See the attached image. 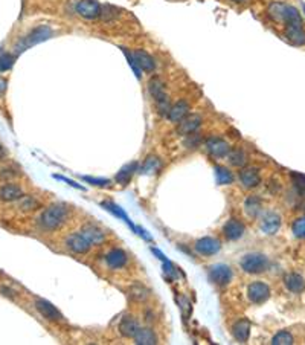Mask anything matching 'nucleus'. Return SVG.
<instances>
[{"instance_id": "ea45409f", "label": "nucleus", "mask_w": 305, "mask_h": 345, "mask_svg": "<svg viewBox=\"0 0 305 345\" xmlns=\"http://www.w3.org/2000/svg\"><path fill=\"white\" fill-rule=\"evenodd\" d=\"M122 52H124V55L127 57L128 60V64H130V67L133 69V72H134V75H136V78L137 80H140V69H139V66L136 64V61H134V57H133V52H130L127 48H121Z\"/></svg>"}, {"instance_id": "aec40b11", "label": "nucleus", "mask_w": 305, "mask_h": 345, "mask_svg": "<svg viewBox=\"0 0 305 345\" xmlns=\"http://www.w3.org/2000/svg\"><path fill=\"white\" fill-rule=\"evenodd\" d=\"M284 284L292 293H302L305 290V278L301 274L290 272L284 277Z\"/></svg>"}, {"instance_id": "412c9836", "label": "nucleus", "mask_w": 305, "mask_h": 345, "mask_svg": "<svg viewBox=\"0 0 305 345\" xmlns=\"http://www.w3.org/2000/svg\"><path fill=\"white\" fill-rule=\"evenodd\" d=\"M23 189L18 185L14 183H6L0 188V200L3 202H15L23 197Z\"/></svg>"}, {"instance_id": "7c9ffc66", "label": "nucleus", "mask_w": 305, "mask_h": 345, "mask_svg": "<svg viewBox=\"0 0 305 345\" xmlns=\"http://www.w3.org/2000/svg\"><path fill=\"white\" fill-rule=\"evenodd\" d=\"M228 159H229V164L232 167H237V168H243L247 164V155L246 151L241 150V148H235V150H231L228 153Z\"/></svg>"}, {"instance_id": "f3484780", "label": "nucleus", "mask_w": 305, "mask_h": 345, "mask_svg": "<svg viewBox=\"0 0 305 345\" xmlns=\"http://www.w3.org/2000/svg\"><path fill=\"white\" fill-rule=\"evenodd\" d=\"M127 261H128L127 254H125L122 249H118V247L109 251L107 255H106V263H107V266H109L110 269H113V271L122 269V267L127 264Z\"/></svg>"}, {"instance_id": "dca6fc26", "label": "nucleus", "mask_w": 305, "mask_h": 345, "mask_svg": "<svg viewBox=\"0 0 305 345\" xmlns=\"http://www.w3.org/2000/svg\"><path fill=\"white\" fill-rule=\"evenodd\" d=\"M246 232V226L243 225V222H240L238 219H231L226 222V225L223 226V234L228 240L231 241H235V240H240Z\"/></svg>"}, {"instance_id": "37998d69", "label": "nucleus", "mask_w": 305, "mask_h": 345, "mask_svg": "<svg viewBox=\"0 0 305 345\" xmlns=\"http://www.w3.org/2000/svg\"><path fill=\"white\" fill-rule=\"evenodd\" d=\"M200 136L197 135V133H191V135H188L186 136V139H185V145L188 147V148H195V147H198V144H200Z\"/></svg>"}, {"instance_id": "9b49d317", "label": "nucleus", "mask_w": 305, "mask_h": 345, "mask_svg": "<svg viewBox=\"0 0 305 345\" xmlns=\"http://www.w3.org/2000/svg\"><path fill=\"white\" fill-rule=\"evenodd\" d=\"M66 246L73 252V254H78V255H83V254H87L90 251V243L87 241V238L81 234V232H73L70 235H67L66 238Z\"/></svg>"}, {"instance_id": "f704fd0d", "label": "nucleus", "mask_w": 305, "mask_h": 345, "mask_svg": "<svg viewBox=\"0 0 305 345\" xmlns=\"http://www.w3.org/2000/svg\"><path fill=\"white\" fill-rule=\"evenodd\" d=\"M284 9H286V3H282V2H272L269 5L267 12H269L270 18H273L275 22H282Z\"/></svg>"}, {"instance_id": "f257e3e1", "label": "nucleus", "mask_w": 305, "mask_h": 345, "mask_svg": "<svg viewBox=\"0 0 305 345\" xmlns=\"http://www.w3.org/2000/svg\"><path fill=\"white\" fill-rule=\"evenodd\" d=\"M69 208L64 203H54L48 206L38 217V225L45 231H55L61 228L69 219Z\"/></svg>"}, {"instance_id": "5701e85b", "label": "nucleus", "mask_w": 305, "mask_h": 345, "mask_svg": "<svg viewBox=\"0 0 305 345\" xmlns=\"http://www.w3.org/2000/svg\"><path fill=\"white\" fill-rule=\"evenodd\" d=\"M232 335L235 338V341L238 342H247L249 336H250V321L249 319H238L234 327H232Z\"/></svg>"}, {"instance_id": "3c124183", "label": "nucleus", "mask_w": 305, "mask_h": 345, "mask_svg": "<svg viewBox=\"0 0 305 345\" xmlns=\"http://www.w3.org/2000/svg\"><path fill=\"white\" fill-rule=\"evenodd\" d=\"M234 2H237V3H243V2H246V0H234Z\"/></svg>"}, {"instance_id": "2eb2a0df", "label": "nucleus", "mask_w": 305, "mask_h": 345, "mask_svg": "<svg viewBox=\"0 0 305 345\" xmlns=\"http://www.w3.org/2000/svg\"><path fill=\"white\" fill-rule=\"evenodd\" d=\"M240 182L246 189H252L256 188L261 183V174L256 167H243L241 171L238 174Z\"/></svg>"}, {"instance_id": "4c0bfd02", "label": "nucleus", "mask_w": 305, "mask_h": 345, "mask_svg": "<svg viewBox=\"0 0 305 345\" xmlns=\"http://www.w3.org/2000/svg\"><path fill=\"white\" fill-rule=\"evenodd\" d=\"M292 231L296 238H305V217L296 219L292 225Z\"/></svg>"}, {"instance_id": "423d86ee", "label": "nucleus", "mask_w": 305, "mask_h": 345, "mask_svg": "<svg viewBox=\"0 0 305 345\" xmlns=\"http://www.w3.org/2000/svg\"><path fill=\"white\" fill-rule=\"evenodd\" d=\"M205 148H206V151H208L212 158H215V159L226 158L228 153L231 151V145H229V142L225 141V139H221V138H215V136L206 139V142H205Z\"/></svg>"}, {"instance_id": "72a5a7b5", "label": "nucleus", "mask_w": 305, "mask_h": 345, "mask_svg": "<svg viewBox=\"0 0 305 345\" xmlns=\"http://www.w3.org/2000/svg\"><path fill=\"white\" fill-rule=\"evenodd\" d=\"M42 206V203L35 199V197H31V196H23L20 200H18V209L23 211V213H31V211H35Z\"/></svg>"}, {"instance_id": "a878e982", "label": "nucleus", "mask_w": 305, "mask_h": 345, "mask_svg": "<svg viewBox=\"0 0 305 345\" xmlns=\"http://www.w3.org/2000/svg\"><path fill=\"white\" fill-rule=\"evenodd\" d=\"M244 211L249 217L256 219L262 211V200L258 196H249L244 200Z\"/></svg>"}, {"instance_id": "f8f14e48", "label": "nucleus", "mask_w": 305, "mask_h": 345, "mask_svg": "<svg viewBox=\"0 0 305 345\" xmlns=\"http://www.w3.org/2000/svg\"><path fill=\"white\" fill-rule=\"evenodd\" d=\"M220 249H221V243L218 238H214V237H203L195 243L197 254H200L203 257L215 255L217 252H220Z\"/></svg>"}, {"instance_id": "1a4fd4ad", "label": "nucleus", "mask_w": 305, "mask_h": 345, "mask_svg": "<svg viewBox=\"0 0 305 345\" xmlns=\"http://www.w3.org/2000/svg\"><path fill=\"white\" fill-rule=\"evenodd\" d=\"M35 309L48 321H52V322H61L63 321V315L60 313V310L52 302H49L48 299H43V298L37 299L35 301Z\"/></svg>"}, {"instance_id": "c85d7f7f", "label": "nucleus", "mask_w": 305, "mask_h": 345, "mask_svg": "<svg viewBox=\"0 0 305 345\" xmlns=\"http://www.w3.org/2000/svg\"><path fill=\"white\" fill-rule=\"evenodd\" d=\"M160 167H162L160 159H159L157 156H154V155H150V156L144 161V164L140 165V168H139L137 171L140 172V174L150 176V174H154L156 171H159Z\"/></svg>"}, {"instance_id": "bb28decb", "label": "nucleus", "mask_w": 305, "mask_h": 345, "mask_svg": "<svg viewBox=\"0 0 305 345\" xmlns=\"http://www.w3.org/2000/svg\"><path fill=\"white\" fill-rule=\"evenodd\" d=\"M139 330L137 321L131 315H125L119 322V333L124 338H133Z\"/></svg>"}, {"instance_id": "39448f33", "label": "nucleus", "mask_w": 305, "mask_h": 345, "mask_svg": "<svg viewBox=\"0 0 305 345\" xmlns=\"http://www.w3.org/2000/svg\"><path fill=\"white\" fill-rule=\"evenodd\" d=\"M208 277H209V281L223 288V286H228L234 277V272L231 269V266L228 264H223V263H218V264H214L209 267V272H208Z\"/></svg>"}, {"instance_id": "473e14b6", "label": "nucleus", "mask_w": 305, "mask_h": 345, "mask_svg": "<svg viewBox=\"0 0 305 345\" xmlns=\"http://www.w3.org/2000/svg\"><path fill=\"white\" fill-rule=\"evenodd\" d=\"M128 295H130L131 299H134L137 302H144V301L148 299L150 290L145 288V286H142V284H133L131 288L128 289Z\"/></svg>"}, {"instance_id": "cd10ccee", "label": "nucleus", "mask_w": 305, "mask_h": 345, "mask_svg": "<svg viewBox=\"0 0 305 345\" xmlns=\"http://www.w3.org/2000/svg\"><path fill=\"white\" fill-rule=\"evenodd\" d=\"M137 170H139V164H137L136 161H133V162H130V164H125L121 170L116 172L115 180H116L118 183H121V185H127V183L131 180L133 174L137 171Z\"/></svg>"}, {"instance_id": "de8ad7c7", "label": "nucleus", "mask_w": 305, "mask_h": 345, "mask_svg": "<svg viewBox=\"0 0 305 345\" xmlns=\"http://www.w3.org/2000/svg\"><path fill=\"white\" fill-rule=\"evenodd\" d=\"M6 87H8V81L0 76V97L6 92Z\"/></svg>"}, {"instance_id": "603ef678", "label": "nucleus", "mask_w": 305, "mask_h": 345, "mask_svg": "<svg viewBox=\"0 0 305 345\" xmlns=\"http://www.w3.org/2000/svg\"><path fill=\"white\" fill-rule=\"evenodd\" d=\"M302 9H304V14H305V3H302Z\"/></svg>"}, {"instance_id": "a18cd8bd", "label": "nucleus", "mask_w": 305, "mask_h": 345, "mask_svg": "<svg viewBox=\"0 0 305 345\" xmlns=\"http://www.w3.org/2000/svg\"><path fill=\"white\" fill-rule=\"evenodd\" d=\"M17 176H18V172L14 171L12 168H3V170H0V179H3V180L14 179V177H17Z\"/></svg>"}, {"instance_id": "4be33fe9", "label": "nucleus", "mask_w": 305, "mask_h": 345, "mask_svg": "<svg viewBox=\"0 0 305 345\" xmlns=\"http://www.w3.org/2000/svg\"><path fill=\"white\" fill-rule=\"evenodd\" d=\"M134 344L137 345H156L157 344V336L154 333L153 329L150 327H139V330L136 332V335L133 336Z\"/></svg>"}, {"instance_id": "393cba45", "label": "nucleus", "mask_w": 305, "mask_h": 345, "mask_svg": "<svg viewBox=\"0 0 305 345\" xmlns=\"http://www.w3.org/2000/svg\"><path fill=\"white\" fill-rule=\"evenodd\" d=\"M101 206H103L106 211H109L110 214H113L115 217H118V219L124 220V222H125V223H127L131 229H133V232H136V226H134V223L130 220V217L127 216V213L122 209L119 205H116L115 202H103V203H101Z\"/></svg>"}, {"instance_id": "49530a36", "label": "nucleus", "mask_w": 305, "mask_h": 345, "mask_svg": "<svg viewBox=\"0 0 305 345\" xmlns=\"http://www.w3.org/2000/svg\"><path fill=\"white\" fill-rule=\"evenodd\" d=\"M136 232H137L142 238H145V240H151V235H150V234H148L145 229H142V228H137V226H136Z\"/></svg>"}, {"instance_id": "9d476101", "label": "nucleus", "mask_w": 305, "mask_h": 345, "mask_svg": "<svg viewBox=\"0 0 305 345\" xmlns=\"http://www.w3.org/2000/svg\"><path fill=\"white\" fill-rule=\"evenodd\" d=\"M281 223H282L281 216L273 211H269V213L262 214V217L259 220V229L266 235H275L281 228Z\"/></svg>"}, {"instance_id": "6ab92c4d", "label": "nucleus", "mask_w": 305, "mask_h": 345, "mask_svg": "<svg viewBox=\"0 0 305 345\" xmlns=\"http://www.w3.org/2000/svg\"><path fill=\"white\" fill-rule=\"evenodd\" d=\"M284 35L295 46H304L305 45V31L302 26L287 25L286 31H284Z\"/></svg>"}, {"instance_id": "ddd939ff", "label": "nucleus", "mask_w": 305, "mask_h": 345, "mask_svg": "<svg viewBox=\"0 0 305 345\" xmlns=\"http://www.w3.org/2000/svg\"><path fill=\"white\" fill-rule=\"evenodd\" d=\"M86 238H87V241L90 243V244H93V246H98V244H101V243H104V240H106V231L103 229L101 226H98L96 223H86L81 231H79Z\"/></svg>"}, {"instance_id": "6e6552de", "label": "nucleus", "mask_w": 305, "mask_h": 345, "mask_svg": "<svg viewBox=\"0 0 305 345\" xmlns=\"http://www.w3.org/2000/svg\"><path fill=\"white\" fill-rule=\"evenodd\" d=\"M76 12L86 20H96L101 15V5L96 0H79L76 3Z\"/></svg>"}, {"instance_id": "c03bdc74", "label": "nucleus", "mask_w": 305, "mask_h": 345, "mask_svg": "<svg viewBox=\"0 0 305 345\" xmlns=\"http://www.w3.org/2000/svg\"><path fill=\"white\" fill-rule=\"evenodd\" d=\"M54 177H55V179H58V180H63V182H66L67 185L73 186L75 189H81V191H86V186H83V185L76 183V182H75V180H72V179H67V177H64V176H60V174H54Z\"/></svg>"}, {"instance_id": "a211bd4d", "label": "nucleus", "mask_w": 305, "mask_h": 345, "mask_svg": "<svg viewBox=\"0 0 305 345\" xmlns=\"http://www.w3.org/2000/svg\"><path fill=\"white\" fill-rule=\"evenodd\" d=\"M133 57H134V61H136V64L139 66L140 70H144V72H153L156 69V61H154V58L151 57L148 52H145L142 49H136L133 52Z\"/></svg>"}, {"instance_id": "4468645a", "label": "nucleus", "mask_w": 305, "mask_h": 345, "mask_svg": "<svg viewBox=\"0 0 305 345\" xmlns=\"http://www.w3.org/2000/svg\"><path fill=\"white\" fill-rule=\"evenodd\" d=\"M203 119L201 116L197 115V113H191V115H186L183 118L180 122H177V133L182 135V136H188L191 133H195L200 125H201Z\"/></svg>"}, {"instance_id": "09e8293b", "label": "nucleus", "mask_w": 305, "mask_h": 345, "mask_svg": "<svg viewBox=\"0 0 305 345\" xmlns=\"http://www.w3.org/2000/svg\"><path fill=\"white\" fill-rule=\"evenodd\" d=\"M0 290H2V292H3V295H5V296H11V298H12V296H14V295H12V290H11V289L0 288Z\"/></svg>"}, {"instance_id": "7ed1b4c3", "label": "nucleus", "mask_w": 305, "mask_h": 345, "mask_svg": "<svg viewBox=\"0 0 305 345\" xmlns=\"http://www.w3.org/2000/svg\"><path fill=\"white\" fill-rule=\"evenodd\" d=\"M240 266L246 274L258 275V274H262L269 269L270 261H269L267 255H264L261 252H250V254H246L241 258Z\"/></svg>"}, {"instance_id": "f03ea898", "label": "nucleus", "mask_w": 305, "mask_h": 345, "mask_svg": "<svg viewBox=\"0 0 305 345\" xmlns=\"http://www.w3.org/2000/svg\"><path fill=\"white\" fill-rule=\"evenodd\" d=\"M148 92L156 103L159 115L168 116V112L171 109V103H170V97L165 92V83L159 76H153L148 81Z\"/></svg>"}, {"instance_id": "20e7f679", "label": "nucleus", "mask_w": 305, "mask_h": 345, "mask_svg": "<svg viewBox=\"0 0 305 345\" xmlns=\"http://www.w3.org/2000/svg\"><path fill=\"white\" fill-rule=\"evenodd\" d=\"M52 29L49 28V26H38V28H35V29H32L26 37H23L18 43H17V46H15V51L17 52H23L25 49H28V48H31V46H35V45H38V43H42V42H46V40H49L51 37H52Z\"/></svg>"}, {"instance_id": "0eeeda50", "label": "nucleus", "mask_w": 305, "mask_h": 345, "mask_svg": "<svg viewBox=\"0 0 305 345\" xmlns=\"http://www.w3.org/2000/svg\"><path fill=\"white\" fill-rule=\"evenodd\" d=\"M247 298L253 304H262L270 298V288L262 281H255L247 288Z\"/></svg>"}, {"instance_id": "8fccbe9b", "label": "nucleus", "mask_w": 305, "mask_h": 345, "mask_svg": "<svg viewBox=\"0 0 305 345\" xmlns=\"http://www.w3.org/2000/svg\"><path fill=\"white\" fill-rule=\"evenodd\" d=\"M5 158V150H3V147H2V144H0V161Z\"/></svg>"}, {"instance_id": "a19ab883", "label": "nucleus", "mask_w": 305, "mask_h": 345, "mask_svg": "<svg viewBox=\"0 0 305 345\" xmlns=\"http://www.w3.org/2000/svg\"><path fill=\"white\" fill-rule=\"evenodd\" d=\"M14 61H15V58H14V55H11V54L0 55V72L9 70L12 67V64H14Z\"/></svg>"}, {"instance_id": "79ce46f5", "label": "nucleus", "mask_w": 305, "mask_h": 345, "mask_svg": "<svg viewBox=\"0 0 305 345\" xmlns=\"http://www.w3.org/2000/svg\"><path fill=\"white\" fill-rule=\"evenodd\" d=\"M83 180L90 183V185H95V186H107L110 185V180L109 179H98V177H90V176H83Z\"/></svg>"}, {"instance_id": "2f4dec72", "label": "nucleus", "mask_w": 305, "mask_h": 345, "mask_svg": "<svg viewBox=\"0 0 305 345\" xmlns=\"http://www.w3.org/2000/svg\"><path fill=\"white\" fill-rule=\"evenodd\" d=\"M214 171H215V180H217L218 185H231L234 182V174L228 167L215 165Z\"/></svg>"}, {"instance_id": "e433bc0d", "label": "nucleus", "mask_w": 305, "mask_h": 345, "mask_svg": "<svg viewBox=\"0 0 305 345\" xmlns=\"http://www.w3.org/2000/svg\"><path fill=\"white\" fill-rule=\"evenodd\" d=\"M290 176H292V180H293V185H295L296 191H298L301 196H304L305 197V174L293 171Z\"/></svg>"}, {"instance_id": "b1692460", "label": "nucleus", "mask_w": 305, "mask_h": 345, "mask_svg": "<svg viewBox=\"0 0 305 345\" xmlns=\"http://www.w3.org/2000/svg\"><path fill=\"white\" fill-rule=\"evenodd\" d=\"M189 104L185 101V100H180V101H177L176 104H173L171 106V109H170V112H168V119L171 121V122H174V124H177V122H180L183 118L186 115H189Z\"/></svg>"}, {"instance_id": "c9c22d12", "label": "nucleus", "mask_w": 305, "mask_h": 345, "mask_svg": "<svg viewBox=\"0 0 305 345\" xmlns=\"http://www.w3.org/2000/svg\"><path fill=\"white\" fill-rule=\"evenodd\" d=\"M273 345H292L295 344V338L290 332H286V330H281L278 332L273 338H272V342Z\"/></svg>"}, {"instance_id": "c756f323", "label": "nucleus", "mask_w": 305, "mask_h": 345, "mask_svg": "<svg viewBox=\"0 0 305 345\" xmlns=\"http://www.w3.org/2000/svg\"><path fill=\"white\" fill-rule=\"evenodd\" d=\"M282 22L286 25H295V26H302V17H301V12L295 8V6H290V5H286V9H284V15H282Z\"/></svg>"}, {"instance_id": "58836bf2", "label": "nucleus", "mask_w": 305, "mask_h": 345, "mask_svg": "<svg viewBox=\"0 0 305 345\" xmlns=\"http://www.w3.org/2000/svg\"><path fill=\"white\" fill-rule=\"evenodd\" d=\"M118 14H119L118 8H115V6H112V5H106V6H101V15H99V17H103L104 20L109 22V20L116 18Z\"/></svg>"}]
</instances>
